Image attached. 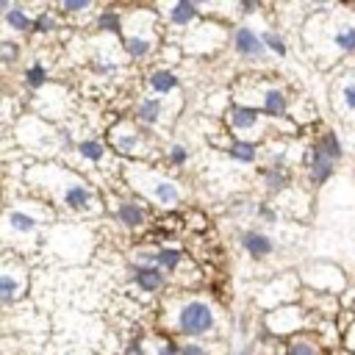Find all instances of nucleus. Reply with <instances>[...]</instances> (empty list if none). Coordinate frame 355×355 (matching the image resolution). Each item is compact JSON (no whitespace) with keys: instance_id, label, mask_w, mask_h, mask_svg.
<instances>
[{"instance_id":"obj_1","label":"nucleus","mask_w":355,"mask_h":355,"mask_svg":"<svg viewBox=\"0 0 355 355\" xmlns=\"http://www.w3.org/2000/svg\"><path fill=\"white\" fill-rule=\"evenodd\" d=\"M25 181L31 189H36L45 197V203L61 205L69 214L95 217L103 211V200L95 192V186L64 164L39 161L25 170Z\"/></svg>"},{"instance_id":"obj_2","label":"nucleus","mask_w":355,"mask_h":355,"mask_svg":"<svg viewBox=\"0 0 355 355\" xmlns=\"http://www.w3.org/2000/svg\"><path fill=\"white\" fill-rule=\"evenodd\" d=\"M308 56L322 67L355 56V9L352 6H322L311 12L303 28Z\"/></svg>"},{"instance_id":"obj_3","label":"nucleus","mask_w":355,"mask_h":355,"mask_svg":"<svg viewBox=\"0 0 355 355\" xmlns=\"http://www.w3.org/2000/svg\"><path fill=\"white\" fill-rule=\"evenodd\" d=\"M161 328L170 339H214L220 330V308L208 297L200 295H181L164 306Z\"/></svg>"},{"instance_id":"obj_4","label":"nucleus","mask_w":355,"mask_h":355,"mask_svg":"<svg viewBox=\"0 0 355 355\" xmlns=\"http://www.w3.org/2000/svg\"><path fill=\"white\" fill-rule=\"evenodd\" d=\"M53 205L45 200H25L0 214V244L12 247V253L20 255V250H28L34 244H42V231L53 222Z\"/></svg>"},{"instance_id":"obj_5","label":"nucleus","mask_w":355,"mask_h":355,"mask_svg":"<svg viewBox=\"0 0 355 355\" xmlns=\"http://www.w3.org/2000/svg\"><path fill=\"white\" fill-rule=\"evenodd\" d=\"M122 175H125V183L133 192V197H139L141 203L148 200L153 208L175 211L183 203V194H186L183 186L148 161H125Z\"/></svg>"},{"instance_id":"obj_6","label":"nucleus","mask_w":355,"mask_h":355,"mask_svg":"<svg viewBox=\"0 0 355 355\" xmlns=\"http://www.w3.org/2000/svg\"><path fill=\"white\" fill-rule=\"evenodd\" d=\"M233 103L261 111L266 119H286L292 114V98L286 87H280L261 76H247L233 87Z\"/></svg>"},{"instance_id":"obj_7","label":"nucleus","mask_w":355,"mask_h":355,"mask_svg":"<svg viewBox=\"0 0 355 355\" xmlns=\"http://www.w3.org/2000/svg\"><path fill=\"white\" fill-rule=\"evenodd\" d=\"M122 53L130 61H148L161 50V20L156 9H133L122 23Z\"/></svg>"},{"instance_id":"obj_8","label":"nucleus","mask_w":355,"mask_h":355,"mask_svg":"<svg viewBox=\"0 0 355 355\" xmlns=\"http://www.w3.org/2000/svg\"><path fill=\"white\" fill-rule=\"evenodd\" d=\"M108 145L125 161H148L156 148V136L133 119H119L108 128Z\"/></svg>"},{"instance_id":"obj_9","label":"nucleus","mask_w":355,"mask_h":355,"mask_svg":"<svg viewBox=\"0 0 355 355\" xmlns=\"http://www.w3.org/2000/svg\"><path fill=\"white\" fill-rule=\"evenodd\" d=\"M250 297H253L255 308H261L264 314L266 311H275V308H283V306H292V303H300V297H303L300 275L297 272L272 275V277L261 280L258 286H253Z\"/></svg>"},{"instance_id":"obj_10","label":"nucleus","mask_w":355,"mask_h":355,"mask_svg":"<svg viewBox=\"0 0 355 355\" xmlns=\"http://www.w3.org/2000/svg\"><path fill=\"white\" fill-rule=\"evenodd\" d=\"M231 42V31L222 20L217 17H203L200 23H194L189 31L181 34L178 47L183 50V56H214L220 53L225 45Z\"/></svg>"},{"instance_id":"obj_11","label":"nucleus","mask_w":355,"mask_h":355,"mask_svg":"<svg viewBox=\"0 0 355 355\" xmlns=\"http://www.w3.org/2000/svg\"><path fill=\"white\" fill-rule=\"evenodd\" d=\"M317 322L319 319L311 317L300 303H292V306L266 311L264 319H261V330L266 336H272L275 341H289V339H295L300 333H314Z\"/></svg>"},{"instance_id":"obj_12","label":"nucleus","mask_w":355,"mask_h":355,"mask_svg":"<svg viewBox=\"0 0 355 355\" xmlns=\"http://www.w3.org/2000/svg\"><path fill=\"white\" fill-rule=\"evenodd\" d=\"M300 283L306 292H317V295H333V297H344L347 292V275L339 264L333 261H311L306 264L300 272Z\"/></svg>"},{"instance_id":"obj_13","label":"nucleus","mask_w":355,"mask_h":355,"mask_svg":"<svg viewBox=\"0 0 355 355\" xmlns=\"http://www.w3.org/2000/svg\"><path fill=\"white\" fill-rule=\"evenodd\" d=\"M17 136L23 141V148H28L36 156H53L61 153V141H58V128L45 122L42 117H25L17 125Z\"/></svg>"},{"instance_id":"obj_14","label":"nucleus","mask_w":355,"mask_h":355,"mask_svg":"<svg viewBox=\"0 0 355 355\" xmlns=\"http://www.w3.org/2000/svg\"><path fill=\"white\" fill-rule=\"evenodd\" d=\"M28 292V266L17 253L0 255V306H12Z\"/></svg>"},{"instance_id":"obj_15","label":"nucleus","mask_w":355,"mask_h":355,"mask_svg":"<svg viewBox=\"0 0 355 355\" xmlns=\"http://www.w3.org/2000/svg\"><path fill=\"white\" fill-rule=\"evenodd\" d=\"M225 122L233 133V139H244V141H255L258 145V139L266 136L269 125L275 119H266L261 111L255 108H247V106H239V103H231L228 111H225ZM280 122V119H277Z\"/></svg>"},{"instance_id":"obj_16","label":"nucleus","mask_w":355,"mask_h":355,"mask_svg":"<svg viewBox=\"0 0 355 355\" xmlns=\"http://www.w3.org/2000/svg\"><path fill=\"white\" fill-rule=\"evenodd\" d=\"M228 45H231L233 56L244 64H264L266 56H269L264 42H261V31L253 28V25H244V23L231 28V42Z\"/></svg>"},{"instance_id":"obj_17","label":"nucleus","mask_w":355,"mask_h":355,"mask_svg":"<svg viewBox=\"0 0 355 355\" xmlns=\"http://www.w3.org/2000/svg\"><path fill=\"white\" fill-rule=\"evenodd\" d=\"M111 214H114L117 225L122 231H130V233L148 228V222H150L148 205L141 203L139 197H133V194H125V197L117 194V197H111Z\"/></svg>"},{"instance_id":"obj_18","label":"nucleus","mask_w":355,"mask_h":355,"mask_svg":"<svg viewBox=\"0 0 355 355\" xmlns=\"http://www.w3.org/2000/svg\"><path fill=\"white\" fill-rule=\"evenodd\" d=\"M156 14L161 20V25H167L170 31H189L194 23L203 20L200 3H192V0H172V3H159Z\"/></svg>"},{"instance_id":"obj_19","label":"nucleus","mask_w":355,"mask_h":355,"mask_svg":"<svg viewBox=\"0 0 355 355\" xmlns=\"http://www.w3.org/2000/svg\"><path fill=\"white\" fill-rule=\"evenodd\" d=\"M170 100H161V98H153V95H145L139 98L136 106H133V122L141 125L145 130H156V128H164L170 125Z\"/></svg>"},{"instance_id":"obj_20","label":"nucleus","mask_w":355,"mask_h":355,"mask_svg":"<svg viewBox=\"0 0 355 355\" xmlns=\"http://www.w3.org/2000/svg\"><path fill=\"white\" fill-rule=\"evenodd\" d=\"M303 167H306V183H308V189H322L333 175H336V170H339V164L336 161H330L314 141L306 148V153H303Z\"/></svg>"},{"instance_id":"obj_21","label":"nucleus","mask_w":355,"mask_h":355,"mask_svg":"<svg viewBox=\"0 0 355 355\" xmlns=\"http://www.w3.org/2000/svg\"><path fill=\"white\" fill-rule=\"evenodd\" d=\"M239 247L244 250V255L250 261H269L277 255L280 244L272 233H266L264 228H247L239 233Z\"/></svg>"},{"instance_id":"obj_22","label":"nucleus","mask_w":355,"mask_h":355,"mask_svg":"<svg viewBox=\"0 0 355 355\" xmlns=\"http://www.w3.org/2000/svg\"><path fill=\"white\" fill-rule=\"evenodd\" d=\"M145 89L148 95L153 98H161V100H172L181 95V78L175 69L159 64V67H150L148 69V76H145Z\"/></svg>"},{"instance_id":"obj_23","label":"nucleus","mask_w":355,"mask_h":355,"mask_svg":"<svg viewBox=\"0 0 355 355\" xmlns=\"http://www.w3.org/2000/svg\"><path fill=\"white\" fill-rule=\"evenodd\" d=\"M130 283L145 295H161L170 289V275H164L156 264H130Z\"/></svg>"},{"instance_id":"obj_24","label":"nucleus","mask_w":355,"mask_h":355,"mask_svg":"<svg viewBox=\"0 0 355 355\" xmlns=\"http://www.w3.org/2000/svg\"><path fill=\"white\" fill-rule=\"evenodd\" d=\"M73 153L78 156V161H84L89 167H100V164L108 161V145L98 136H84L81 141H76Z\"/></svg>"},{"instance_id":"obj_25","label":"nucleus","mask_w":355,"mask_h":355,"mask_svg":"<svg viewBox=\"0 0 355 355\" xmlns=\"http://www.w3.org/2000/svg\"><path fill=\"white\" fill-rule=\"evenodd\" d=\"M261 186L266 194L272 197H283L292 186H295V175L292 170H261Z\"/></svg>"},{"instance_id":"obj_26","label":"nucleus","mask_w":355,"mask_h":355,"mask_svg":"<svg viewBox=\"0 0 355 355\" xmlns=\"http://www.w3.org/2000/svg\"><path fill=\"white\" fill-rule=\"evenodd\" d=\"M280 355H328V350L319 341V336L300 333V336H295L289 341H283V352Z\"/></svg>"},{"instance_id":"obj_27","label":"nucleus","mask_w":355,"mask_h":355,"mask_svg":"<svg viewBox=\"0 0 355 355\" xmlns=\"http://www.w3.org/2000/svg\"><path fill=\"white\" fill-rule=\"evenodd\" d=\"M156 266L164 272V275H178L183 266H186V253L181 247H172V244H161L156 247Z\"/></svg>"},{"instance_id":"obj_28","label":"nucleus","mask_w":355,"mask_h":355,"mask_svg":"<svg viewBox=\"0 0 355 355\" xmlns=\"http://www.w3.org/2000/svg\"><path fill=\"white\" fill-rule=\"evenodd\" d=\"M225 156L236 164H244V167H253L258 159H261V150L255 141H244V139H231L225 145Z\"/></svg>"},{"instance_id":"obj_29","label":"nucleus","mask_w":355,"mask_h":355,"mask_svg":"<svg viewBox=\"0 0 355 355\" xmlns=\"http://www.w3.org/2000/svg\"><path fill=\"white\" fill-rule=\"evenodd\" d=\"M336 106H339L341 117L355 114V73H347V76L339 78V84H336Z\"/></svg>"},{"instance_id":"obj_30","label":"nucleus","mask_w":355,"mask_h":355,"mask_svg":"<svg viewBox=\"0 0 355 355\" xmlns=\"http://www.w3.org/2000/svg\"><path fill=\"white\" fill-rule=\"evenodd\" d=\"M314 145L330 159V161H341L344 159V145H341V139H339V133L336 130H330V128H325V130H319L317 136H314Z\"/></svg>"},{"instance_id":"obj_31","label":"nucleus","mask_w":355,"mask_h":355,"mask_svg":"<svg viewBox=\"0 0 355 355\" xmlns=\"http://www.w3.org/2000/svg\"><path fill=\"white\" fill-rule=\"evenodd\" d=\"M122 23H125V14L119 9H103L95 17V31L108 36H122Z\"/></svg>"},{"instance_id":"obj_32","label":"nucleus","mask_w":355,"mask_h":355,"mask_svg":"<svg viewBox=\"0 0 355 355\" xmlns=\"http://www.w3.org/2000/svg\"><path fill=\"white\" fill-rule=\"evenodd\" d=\"M261 42H264L269 56H275L280 61L289 58V42H286V36H283L277 28H261Z\"/></svg>"},{"instance_id":"obj_33","label":"nucleus","mask_w":355,"mask_h":355,"mask_svg":"<svg viewBox=\"0 0 355 355\" xmlns=\"http://www.w3.org/2000/svg\"><path fill=\"white\" fill-rule=\"evenodd\" d=\"M23 81L31 92H42L47 87V67L42 61H31L25 67V73H23Z\"/></svg>"},{"instance_id":"obj_34","label":"nucleus","mask_w":355,"mask_h":355,"mask_svg":"<svg viewBox=\"0 0 355 355\" xmlns=\"http://www.w3.org/2000/svg\"><path fill=\"white\" fill-rule=\"evenodd\" d=\"M89 69H92L98 78H117L119 69H122V64H119L117 58H111V56H95V58L89 61Z\"/></svg>"},{"instance_id":"obj_35","label":"nucleus","mask_w":355,"mask_h":355,"mask_svg":"<svg viewBox=\"0 0 355 355\" xmlns=\"http://www.w3.org/2000/svg\"><path fill=\"white\" fill-rule=\"evenodd\" d=\"M164 161H167V167H172V170H183V167L192 161V150L183 145V141H172V145L164 150Z\"/></svg>"},{"instance_id":"obj_36","label":"nucleus","mask_w":355,"mask_h":355,"mask_svg":"<svg viewBox=\"0 0 355 355\" xmlns=\"http://www.w3.org/2000/svg\"><path fill=\"white\" fill-rule=\"evenodd\" d=\"M253 217H255L261 225L275 228V225L280 222V211H277V205H275V203H269V200H258V203L253 205Z\"/></svg>"},{"instance_id":"obj_37","label":"nucleus","mask_w":355,"mask_h":355,"mask_svg":"<svg viewBox=\"0 0 355 355\" xmlns=\"http://www.w3.org/2000/svg\"><path fill=\"white\" fill-rule=\"evenodd\" d=\"M3 23H6L12 31H17V34H31V23H34V17H31L23 6H14L9 14H3Z\"/></svg>"},{"instance_id":"obj_38","label":"nucleus","mask_w":355,"mask_h":355,"mask_svg":"<svg viewBox=\"0 0 355 355\" xmlns=\"http://www.w3.org/2000/svg\"><path fill=\"white\" fill-rule=\"evenodd\" d=\"M58 25L61 23H58V17L53 12H42L31 23V34H53V31H58Z\"/></svg>"},{"instance_id":"obj_39","label":"nucleus","mask_w":355,"mask_h":355,"mask_svg":"<svg viewBox=\"0 0 355 355\" xmlns=\"http://www.w3.org/2000/svg\"><path fill=\"white\" fill-rule=\"evenodd\" d=\"M178 347H181V355H214V347L203 339H181Z\"/></svg>"},{"instance_id":"obj_40","label":"nucleus","mask_w":355,"mask_h":355,"mask_svg":"<svg viewBox=\"0 0 355 355\" xmlns=\"http://www.w3.org/2000/svg\"><path fill=\"white\" fill-rule=\"evenodd\" d=\"M17 58H20V42H14V39H3V42H0V64L12 67Z\"/></svg>"},{"instance_id":"obj_41","label":"nucleus","mask_w":355,"mask_h":355,"mask_svg":"<svg viewBox=\"0 0 355 355\" xmlns=\"http://www.w3.org/2000/svg\"><path fill=\"white\" fill-rule=\"evenodd\" d=\"M58 9L64 14H87V12L95 9V3H92V0H61Z\"/></svg>"},{"instance_id":"obj_42","label":"nucleus","mask_w":355,"mask_h":355,"mask_svg":"<svg viewBox=\"0 0 355 355\" xmlns=\"http://www.w3.org/2000/svg\"><path fill=\"white\" fill-rule=\"evenodd\" d=\"M153 355H181V347H178V339H161L159 344H156V352Z\"/></svg>"},{"instance_id":"obj_43","label":"nucleus","mask_w":355,"mask_h":355,"mask_svg":"<svg viewBox=\"0 0 355 355\" xmlns=\"http://www.w3.org/2000/svg\"><path fill=\"white\" fill-rule=\"evenodd\" d=\"M130 264H156V247H139Z\"/></svg>"},{"instance_id":"obj_44","label":"nucleus","mask_w":355,"mask_h":355,"mask_svg":"<svg viewBox=\"0 0 355 355\" xmlns=\"http://www.w3.org/2000/svg\"><path fill=\"white\" fill-rule=\"evenodd\" d=\"M258 12H261V6L253 3V0H239V3H236V17H253Z\"/></svg>"},{"instance_id":"obj_45","label":"nucleus","mask_w":355,"mask_h":355,"mask_svg":"<svg viewBox=\"0 0 355 355\" xmlns=\"http://www.w3.org/2000/svg\"><path fill=\"white\" fill-rule=\"evenodd\" d=\"M122 355H148V347H145V341H141V339L136 336V339H130V341L125 344Z\"/></svg>"},{"instance_id":"obj_46","label":"nucleus","mask_w":355,"mask_h":355,"mask_svg":"<svg viewBox=\"0 0 355 355\" xmlns=\"http://www.w3.org/2000/svg\"><path fill=\"white\" fill-rule=\"evenodd\" d=\"M341 344H344V350H347L350 355H355V319L344 328V339H341Z\"/></svg>"},{"instance_id":"obj_47","label":"nucleus","mask_w":355,"mask_h":355,"mask_svg":"<svg viewBox=\"0 0 355 355\" xmlns=\"http://www.w3.org/2000/svg\"><path fill=\"white\" fill-rule=\"evenodd\" d=\"M225 355H255V344H247V347L236 350V352H225Z\"/></svg>"},{"instance_id":"obj_48","label":"nucleus","mask_w":355,"mask_h":355,"mask_svg":"<svg viewBox=\"0 0 355 355\" xmlns=\"http://www.w3.org/2000/svg\"><path fill=\"white\" fill-rule=\"evenodd\" d=\"M14 9V3H12V0H0V14H9Z\"/></svg>"},{"instance_id":"obj_49","label":"nucleus","mask_w":355,"mask_h":355,"mask_svg":"<svg viewBox=\"0 0 355 355\" xmlns=\"http://www.w3.org/2000/svg\"><path fill=\"white\" fill-rule=\"evenodd\" d=\"M352 314H355V306H352Z\"/></svg>"}]
</instances>
